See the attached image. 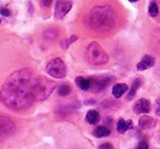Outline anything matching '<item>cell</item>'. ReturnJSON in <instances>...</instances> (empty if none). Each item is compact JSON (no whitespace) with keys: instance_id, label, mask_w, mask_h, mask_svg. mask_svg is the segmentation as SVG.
Listing matches in <instances>:
<instances>
[{"instance_id":"obj_1","label":"cell","mask_w":160,"mask_h":149,"mask_svg":"<svg viewBox=\"0 0 160 149\" xmlns=\"http://www.w3.org/2000/svg\"><path fill=\"white\" fill-rule=\"evenodd\" d=\"M30 69L22 68L8 77L0 90V100L8 109L23 111L34 102L33 81Z\"/></svg>"},{"instance_id":"obj_2","label":"cell","mask_w":160,"mask_h":149,"mask_svg":"<svg viewBox=\"0 0 160 149\" xmlns=\"http://www.w3.org/2000/svg\"><path fill=\"white\" fill-rule=\"evenodd\" d=\"M116 18L113 9L108 5L96 6L90 10L86 23L88 27L97 32H108L115 25Z\"/></svg>"},{"instance_id":"obj_3","label":"cell","mask_w":160,"mask_h":149,"mask_svg":"<svg viewBox=\"0 0 160 149\" xmlns=\"http://www.w3.org/2000/svg\"><path fill=\"white\" fill-rule=\"evenodd\" d=\"M56 85L54 81L45 77H35L33 81V99L34 101H44L54 91Z\"/></svg>"},{"instance_id":"obj_4","label":"cell","mask_w":160,"mask_h":149,"mask_svg":"<svg viewBox=\"0 0 160 149\" xmlns=\"http://www.w3.org/2000/svg\"><path fill=\"white\" fill-rule=\"evenodd\" d=\"M86 58L90 65L101 66L109 62V55L97 42H91L86 49Z\"/></svg>"},{"instance_id":"obj_5","label":"cell","mask_w":160,"mask_h":149,"mask_svg":"<svg viewBox=\"0 0 160 149\" xmlns=\"http://www.w3.org/2000/svg\"><path fill=\"white\" fill-rule=\"evenodd\" d=\"M46 72L53 78L62 79L67 73L66 65L60 58H54L46 65Z\"/></svg>"},{"instance_id":"obj_6","label":"cell","mask_w":160,"mask_h":149,"mask_svg":"<svg viewBox=\"0 0 160 149\" xmlns=\"http://www.w3.org/2000/svg\"><path fill=\"white\" fill-rule=\"evenodd\" d=\"M90 79V89L92 92H101L105 90L114 80L113 76H99L91 77Z\"/></svg>"},{"instance_id":"obj_7","label":"cell","mask_w":160,"mask_h":149,"mask_svg":"<svg viewBox=\"0 0 160 149\" xmlns=\"http://www.w3.org/2000/svg\"><path fill=\"white\" fill-rule=\"evenodd\" d=\"M16 132V125L9 117L0 115V140L6 139Z\"/></svg>"},{"instance_id":"obj_8","label":"cell","mask_w":160,"mask_h":149,"mask_svg":"<svg viewBox=\"0 0 160 149\" xmlns=\"http://www.w3.org/2000/svg\"><path fill=\"white\" fill-rule=\"evenodd\" d=\"M72 3L70 1H62V0H57L55 6V18L60 20L65 16L68 14V12L71 10Z\"/></svg>"},{"instance_id":"obj_9","label":"cell","mask_w":160,"mask_h":149,"mask_svg":"<svg viewBox=\"0 0 160 149\" xmlns=\"http://www.w3.org/2000/svg\"><path fill=\"white\" fill-rule=\"evenodd\" d=\"M78 107H79V104H78L77 102H69V103H66V104L58 105L55 113L57 114L58 116H60V117H66L69 114L75 112Z\"/></svg>"},{"instance_id":"obj_10","label":"cell","mask_w":160,"mask_h":149,"mask_svg":"<svg viewBox=\"0 0 160 149\" xmlns=\"http://www.w3.org/2000/svg\"><path fill=\"white\" fill-rule=\"evenodd\" d=\"M151 110V104L147 99H139L134 105V112L136 114H146L149 113Z\"/></svg>"},{"instance_id":"obj_11","label":"cell","mask_w":160,"mask_h":149,"mask_svg":"<svg viewBox=\"0 0 160 149\" xmlns=\"http://www.w3.org/2000/svg\"><path fill=\"white\" fill-rule=\"evenodd\" d=\"M155 62H156L155 57L149 56V55H145L144 57L140 59V62L137 64V70L144 71V70H146V69L151 68L152 66H155Z\"/></svg>"},{"instance_id":"obj_12","label":"cell","mask_w":160,"mask_h":149,"mask_svg":"<svg viewBox=\"0 0 160 149\" xmlns=\"http://www.w3.org/2000/svg\"><path fill=\"white\" fill-rule=\"evenodd\" d=\"M138 126L142 129H149L152 128V127L156 126V121L153 120L150 116L144 115L139 118V122H138Z\"/></svg>"},{"instance_id":"obj_13","label":"cell","mask_w":160,"mask_h":149,"mask_svg":"<svg viewBox=\"0 0 160 149\" xmlns=\"http://www.w3.org/2000/svg\"><path fill=\"white\" fill-rule=\"evenodd\" d=\"M142 80L140 78H136L135 80L133 81L131 89H129V91H128V94H127V100L132 101L135 98L136 93H137V90L142 87Z\"/></svg>"},{"instance_id":"obj_14","label":"cell","mask_w":160,"mask_h":149,"mask_svg":"<svg viewBox=\"0 0 160 149\" xmlns=\"http://www.w3.org/2000/svg\"><path fill=\"white\" fill-rule=\"evenodd\" d=\"M128 90V87H127L126 83H116L115 86L112 89V94H113L114 98L120 99L123 97V94Z\"/></svg>"},{"instance_id":"obj_15","label":"cell","mask_w":160,"mask_h":149,"mask_svg":"<svg viewBox=\"0 0 160 149\" xmlns=\"http://www.w3.org/2000/svg\"><path fill=\"white\" fill-rule=\"evenodd\" d=\"M86 121L91 125L98 124L100 122V114L96 110H90V111H88L87 115H86Z\"/></svg>"},{"instance_id":"obj_16","label":"cell","mask_w":160,"mask_h":149,"mask_svg":"<svg viewBox=\"0 0 160 149\" xmlns=\"http://www.w3.org/2000/svg\"><path fill=\"white\" fill-rule=\"evenodd\" d=\"M131 127H132V121H125L123 118H120L118 121L116 129H118V132L120 134H125Z\"/></svg>"},{"instance_id":"obj_17","label":"cell","mask_w":160,"mask_h":149,"mask_svg":"<svg viewBox=\"0 0 160 149\" xmlns=\"http://www.w3.org/2000/svg\"><path fill=\"white\" fill-rule=\"evenodd\" d=\"M76 83H77L78 88L82 91H87L90 89V79L85 78V77H77L76 78Z\"/></svg>"},{"instance_id":"obj_18","label":"cell","mask_w":160,"mask_h":149,"mask_svg":"<svg viewBox=\"0 0 160 149\" xmlns=\"http://www.w3.org/2000/svg\"><path fill=\"white\" fill-rule=\"evenodd\" d=\"M111 134V131L110 128L105 126H97L96 128L93 129V135L98 138H102V137H107Z\"/></svg>"},{"instance_id":"obj_19","label":"cell","mask_w":160,"mask_h":149,"mask_svg":"<svg viewBox=\"0 0 160 149\" xmlns=\"http://www.w3.org/2000/svg\"><path fill=\"white\" fill-rule=\"evenodd\" d=\"M70 92H71V87L69 85H67V83H62L58 88V94L60 97H67L68 94H70Z\"/></svg>"},{"instance_id":"obj_20","label":"cell","mask_w":160,"mask_h":149,"mask_svg":"<svg viewBox=\"0 0 160 149\" xmlns=\"http://www.w3.org/2000/svg\"><path fill=\"white\" fill-rule=\"evenodd\" d=\"M159 12V8H158L157 3L156 2H151L149 5V8H148V13L150 17H156Z\"/></svg>"},{"instance_id":"obj_21","label":"cell","mask_w":160,"mask_h":149,"mask_svg":"<svg viewBox=\"0 0 160 149\" xmlns=\"http://www.w3.org/2000/svg\"><path fill=\"white\" fill-rule=\"evenodd\" d=\"M76 41H77V36H75V35L70 36V37L67 38V40L62 41V48H65V49L68 48V47L70 46L73 42H76Z\"/></svg>"},{"instance_id":"obj_22","label":"cell","mask_w":160,"mask_h":149,"mask_svg":"<svg viewBox=\"0 0 160 149\" xmlns=\"http://www.w3.org/2000/svg\"><path fill=\"white\" fill-rule=\"evenodd\" d=\"M56 35H57V31H55V30H53V29L47 30V31L44 33V36L46 38H54Z\"/></svg>"},{"instance_id":"obj_23","label":"cell","mask_w":160,"mask_h":149,"mask_svg":"<svg viewBox=\"0 0 160 149\" xmlns=\"http://www.w3.org/2000/svg\"><path fill=\"white\" fill-rule=\"evenodd\" d=\"M135 149H148V142H147V140H140L138 142L137 147H135Z\"/></svg>"},{"instance_id":"obj_24","label":"cell","mask_w":160,"mask_h":149,"mask_svg":"<svg viewBox=\"0 0 160 149\" xmlns=\"http://www.w3.org/2000/svg\"><path fill=\"white\" fill-rule=\"evenodd\" d=\"M99 149H114V147L110 142H103L99 146Z\"/></svg>"},{"instance_id":"obj_25","label":"cell","mask_w":160,"mask_h":149,"mask_svg":"<svg viewBox=\"0 0 160 149\" xmlns=\"http://www.w3.org/2000/svg\"><path fill=\"white\" fill-rule=\"evenodd\" d=\"M52 2H53V0H41V5L45 8H48L52 5Z\"/></svg>"},{"instance_id":"obj_26","label":"cell","mask_w":160,"mask_h":149,"mask_svg":"<svg viewBox=\"0 0 160 149\" xmlns=\"http://www.w3.org/2000/svg\"><path fill=\"white\" fill-rule=\"evenodd\" d=\"M0 13L5 17H9L10 14H11V12H10L9 9H7V8H1V9H0Z\"/></svg>"},{"instance_id":"obj_27","label":"cell","mask_w":160,"mask_h":149,"mask_svg":"<svg viewBox=\"0 0 160 149\" xmlns=\"http://www.w3.org/2000/svg\"><path fill=\"white\" fill-rule=\"evenodd\" d=\"M156 114L160 116V98L157 99V101H156Z\"/></svg>"},{"instance_id":"obj_28","label":"cell","mask_w":160,"mask_h":149,"mask_svg":"<svg viewBox=\"0 0 160 149\" xmlns=\"http://www.w3.org/2000/svg\"><path fill=\"white\" fill-rule=\"evenodd\" d=\"M128 1H131V2H136V1H138V0H128Z\"/></svg>"},{"instance_id":"obj_29","label":"cell","mask_w":160,"mask_h":149,"mask_svg":"<svg viewBox=\"0 0 160 149\" xmlns=\"http://www.w3.org/2000/svg\"><path fill=\"white\" fill-rule=\"evenodd\" d=\"M0 23H1V20H0Z\"/></svg>"}]
</instances>
